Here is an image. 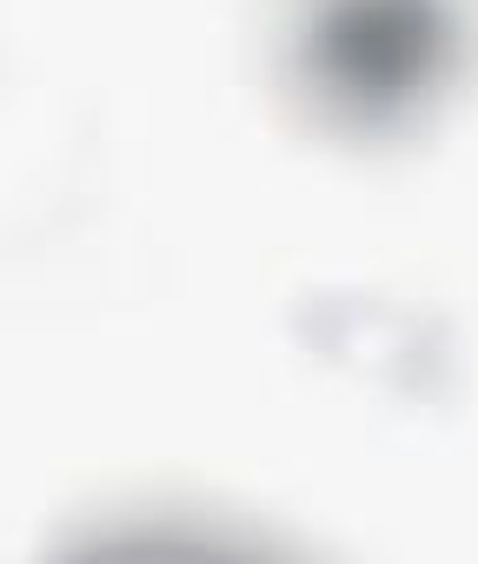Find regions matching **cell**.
Returning a JSON list of instances; mask_svg holds the SVG:
<instances>
[{
  "instance_id": "obj_1",
  "label": "cell",
  "mask_w": 478,
  "mask_h": 564,
  "mask_svg": "<svg viewBox=\"0 0 478 564\" xmlns=\"http://www.w3.org/2000/svg\"><path fill=\"white\" fill-rule=\"evenodd\" d=\"M478 47V0H286L280 80L306 127L392 147L438 120Z\"/></svg>"
}]
</instances>
